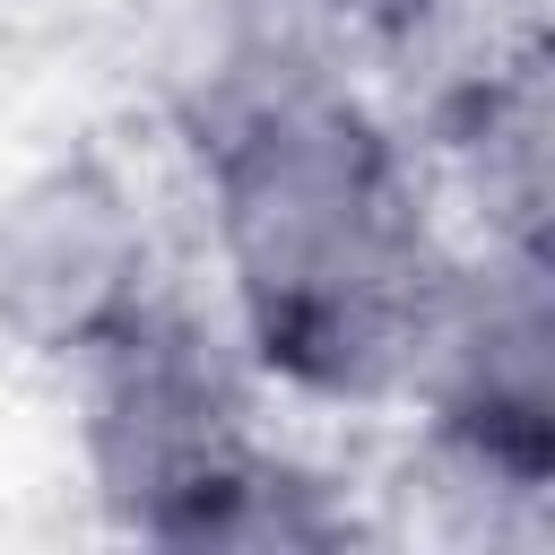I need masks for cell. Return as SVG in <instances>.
Segmentation results:
<instances>
[{
  "label": "cell",
  "mask_w": 555,
  "mask_h": 555,
  "mask_svg": "<svg viewBox=\"0 0 555 555\" xmlns=\"http://www.w3.org/2000/svg\"><path fill=\"white\" fill-rule=\"evenodd\" d=\"M165 286L156 217L104 147L43 156L0 191V338L17 356L78 364Z\"/></svg>",
  "instance_id": "277c9868"
},
{
  "label": "cell",
  "mask_w": 555,
  "mask_h": 555,
  "mask_svg": "<svg viewBox=\"0 0 555 555\" xmlns=\"http://www.w3.org/2000/svg\"><path fill=\"white\" fill-rule=\"evenodd\" d=\"M78 468L113 529L165 546H338L356 512L251 425V364L182 286L147 295L78 364Z\"/></svg>",
  "instance_id": "7a4b0ae2"
},
{
  "label": "cell",
  "mask_w": 555,
  "mask_h": 555,
  "mask_svg": "<svg viewBox=\"0 0 555 555\" xmlns=\"http://www.w3.org/2000/svg\"><path fill=\"white\" fill-rule=\"evenodd\" d=\"M399 408L416 460L486 538L546 512L555 486V251L538 234H460L416 321Z\"/></svg>",
  "instance_id": "3957f363"
},
{
  "label": "cell",
  "mask_w": 555,
  "mask_h": 555,
  "mask_svg": "<svg viewBox=\"0 0 555 555\" xmlns=\"http://www.w3.org/2000/svg\"><path fill=\"white\" fill-rule=\"evenodd\" d=\"M217 321L304 408H399L451 217L408 121L286 35H251L191 113Z\"/></svg>",
  "instance_id": "6da1fadb"
},
{
  "label": "cell",
  "mask_w": 555,
  "mask_h": 555,
  "mask_svg": "<svg viewBox=\"0 0 555 555\" xmlns=\"http://www.w3.org/2000/svg\"><path fill=\"white\" fill-rule=\"evenodd\" d=\"M451 234H538L546 243V182H555V104L546 52L512 43L486 52L425 130H408Z\"/></svg>",
  "instance_id": "5b68a950"
},
{
  "label": "cell",
  "mask_w": 555,
  "mask_h": 555,
  "mask_svg": "<svg viewBox=\"0 0 555 555\" xmlns=\"http://www.w3.org/2000/svg\"><path fill=\"white\" fill-rule=\"evenodd\" d=\"M347 17H364L373 35H390V43H416V35H442V26H460V17H477L486 0H338Z\"/></svg>",
  "instance_id": "8992f818"
}]
</instances>
